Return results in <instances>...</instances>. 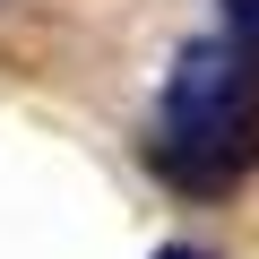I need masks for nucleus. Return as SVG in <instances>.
I'll use <instances>...</instances> for the list:
<instances>
[{"mask_svg": "<svg viewBox=\"0 0 259 259\" xmlns=\"http://www.w3.org/2000/svg\"><path fill=\"white\" fill-rule=\"evenodd\" d=\"M147 164L190 199H216L259 173V61L242 44H225V35L182 44V61L164 69V95H156Z\"/></svg>", "mask_w": 259, "mask_h": 259, "instance_id": "1", "label": "nucleus"}, {"mask_svg": "<svg viewBox=\"0 0 259 259\" xmlns=\"http://www.w3.org/2000/svg\"><path fill=\"white\" fill-rule=\"evenodd\" d=\"M225 44H242L259 61V0H225Z\"/></svg>", "mask_w": 259, "mask_h": 259, "instance_id": "2", "label": "nucleus"}, {"mask_svg": "<svg viewBox=\"0 0 259 259\" xmlns=\"http://www.w3.org/2000/svg\"><path fill=\"white\" fill-rule=\"evenodd\" d=\"M156 259H216V250H199V242H164Z\"/></svg>", "mask_w": 259, "mask_h": 259, "instance_id": "3", "label": "nucleus"}]
</instances>
